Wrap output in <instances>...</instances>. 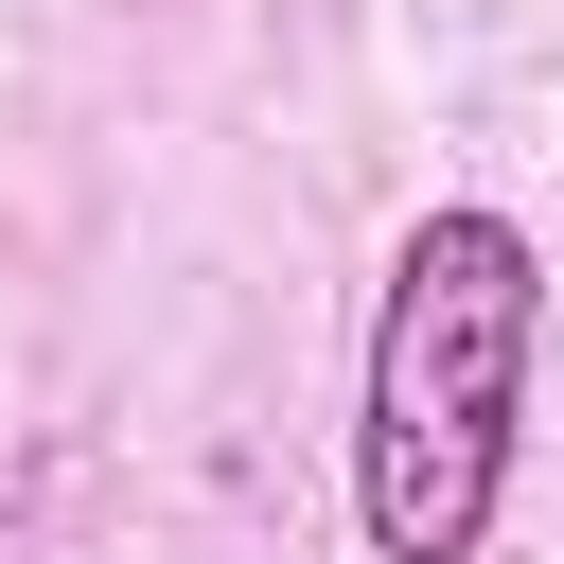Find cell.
I'll return each mask as SVG.
<instances>
[{"label": "cell", "instance_id": "6da1fadb", "mask_svg": "<svg viewBox=\"0 0 564 564\" xmlns=\"http://www.w3.org/2000/svg\"><path fill=\"white\" fill-rule=\"evenodd\" d=\"M546 352V247L511 212H423L388 247L370 352H352V529L370 564H476L511 511V423Z\"/></svg>", "mask_w": 564, "mask_h": 564}]
</instances>
